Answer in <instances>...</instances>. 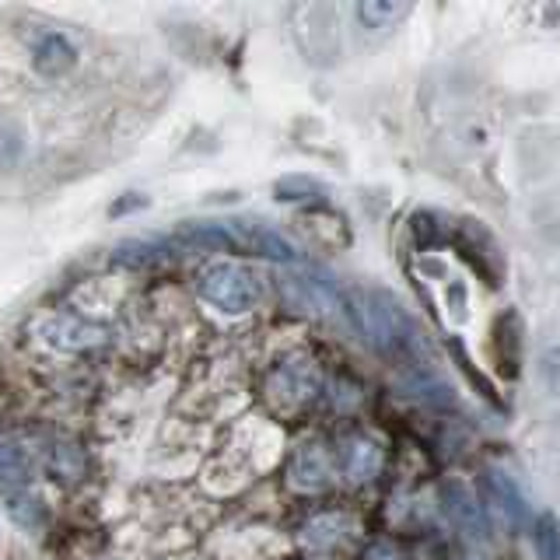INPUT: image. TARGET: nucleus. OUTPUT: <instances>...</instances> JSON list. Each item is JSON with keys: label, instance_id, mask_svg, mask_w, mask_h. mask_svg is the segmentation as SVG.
Wrapping results in <instances>:
<instances>
[{"label": "nucleus", "instance_id": "obj_15", "mask_svg": "<svg viewBox=\"0 0 560 560\" xmlns=\"http://www.w3.org/2000/svg\"><path fill=\"white\" fill-rule=\"evenodd\" d=\"M347 529H350L347 515H340V512H319L315 518L305 522L302 539L308 542L312 550H332V547H340V542L347 539Z\"/></svg>", "mask_w": 560, "mask_h": 560}, {"label": "nucleus", "instance_id": "obj_18", "mask_svg": "<svg viewBox=\"0 0 560 560\" xmlns=\"http://www.w3.org/2000/svg\"><path fill=\"white\" fill-rule=\"evenodd\" d=\"M533 547L539 560H560V518L542 512L533 522Z\"/></svg>", "mask_w": 560, "mask_h": 560}, {"label": "nucleus", "instance_id": "obj_8", "mask_svg": "<svg viewBox=\"0 0 560 560\" xmlns=\"http://www.w3.org/2000/svg\"><path fill=\"white\" fill-rule=\"evenodd\" d=\"M490 347H494V364L504 378H515L522 368V319L518 312H501L490 326Z\"/></svg>", "mask_w": 560, "mask_h": 560}, {"label": "nucleus", "instance_id": "obj_4", "mask_svg": "<svg viewBox=\"0 0 560 560\" xmlns=\"http://www.w3.org/2000/svg\"><path fill=\"white\" fill-rule=\"evenodd\" d=\"M35 337H39L46 347L63 350V354H81V350H95L102 343H109L113 329L105 323L84 319L81 312H46L35 323Z\"/></svg>", "mask_w": 560, "mask_h": 560}, {"label": "nucleus", "instance_id": "obj_22", "mask_svg": "<svg viewBox=\"0 0 560 560\" xmlns=\"http://www.w3.org/2000/svg\"><path fill=\"white\" fill-rule=\"evenodd\" d=\"M361 560H407V553H402L393 539H375V542H368Z\"/></svg>", "mask_w": 560, "mask_h": 560}, {"label": "nucleus", "instance_id": "obj_10", "mask_svg": "<svg viewBox=\"0 0 560 560\" xmlns=\"http://www.w3.org/2000/svg\"><path fill=\"white\" fill-rule=\"evenodd\" d=\"M483 501L494 508V512L512 525V529H518V525L525 522V515H529V508H525V498L522 490L515 487V480L508 477V472L501 469H487L483 472Z\"/></svg>", "mask_w": 560, "mask_h": 560}, {"label": "nucleus", "instance_id": "obj_19", "mask_svg": "<svg viewBox=\"0 0 560 560\" xmlns=\"http://www.w3.org/2000/svg\"><path fill=\"white\" fill-rule=\"evenodd\" d=\"M18 154H22V130L0 122V172H8L18 162Z\"/></svg>", "mask_w": 560, "mask_h": 560}, {"label": "nucleus", "instance_id": "obj_11", "mask_svg": "<svg viewBox=\"0 0 560 560\" xmlns=\"http://www.w3.org/2000/svg\"><path fill=\"white\" fill-rule=\"evenodd\" d=\"M78 63V49L70 46L60 32H46L32 52V67L39 70L43 78H63L70 67Z\"/></svg>", "mask_w": 560, "mask_h": 560}, {"label": "nucleus", "instance_id": "obj_7", "mask_svg": "<svg viewBox=\"0 0 560 560\" xmlns=\"http://www.w3.org/2000/svg\"><path fill=\"white\" fill-rule=\"evenodd\" d=\"M445 508H448V518L455 522L466 539L472 542H483L487 539V515H483V501L472 494L466 483H448L445 487Z\"/></svg>", "mask_w": 560, "mask_h": 560}, {"label": "nucleus", "instance_id": "obj_3", "mask_svg": "<svg viewBox=\"0 0 560 560\" xmlns=\"http://www.w3.org/2000/svg\"><path fill=\"white\" fill-rule=\"evenodd\" d=\"M200 298L228 315H242L259 305V280L238 262H214L200 273Z\"/></svg>", "mask_w": 560, "mask_h": 560}, {"label": "nucleus", "instance_id": "obj_14", "mask_svg": "<svg viewBox=\"0 0 560 560\" xmlns=\"http://www.w3.org/2000/svg\"><path fill=\"white\" fill-rule=\"evenodd\" d=\"M32 455L14 434L0 431V487H28L32 480Z\"/></svg>", "mask_w": 560, "mask_h": 560}, {"label": "nucleus", "instance_id": "obj_21", "mask_svg": "<svg viewBox=\"0 0 560 560\" xmlns=\"http://www.w3.org/2000/svg\"><path fill=\"white\" fill-rule=\"evenodd\" d=\"M315 192H319V186L308 183V179H298V175L277 183V200H312Z\"/></svg>", "mask_w": 560, "mask_h": 560}, {"label": "nucleus", "instance_id": "obj_9", "mask_svg": "<svg viewBox=\"0 0 560 560\" xmlns=\"http://www.w3.org/2000/svg\"><path fill=\"white\" fill-rule=\"evenodd\" d=\"M288 480L294 490H323L332 480V455L326 445H302L291 455Z\"/></svg>", "mask_w": 560, "mask_h": 560}, {"label": "nucleus", "instance_id": "obj_13", "mask_svg": "<svg viewBox=\"0 0 560 560\" xmlns=\"http://www.w3.org/2000/svg\"><path fill=\"white\" fill-rule=\"evenodd\" d=\"M340 463H343V472L350 480L368 483V480H375L378 469H382V448L372 442V438H350V442L343 445Z\"/></svg>", "mask_w": 560, "mask_h": 560}, {"label": "nucleus", "instance_id": "obj_20", "mask_svg": "<svg viewBox=\"0 0 560 560\" xmlns=\"http://www.w3.org/2000/svg\"><path fill=\"white\" fill-rule=\"evenodd\" d=\"M154 259H158V245L148 242H127L116 249V262H127V267H148Z\"/></svg>", "mask_w": 560, "mask_h": 560}, {"label": "nucleus", "instance_id": "obj_16", "mask_svg": "<svg viewBox=\"0 0 560 560\" xmlns=\"http://www.w3.org/2000/svg\"><path fill=\"white\" fill-rule=\"evenodd\" d=\"M0 498H4V512L11 515V522L22 525V529H39L46 522V508L28 487H0Z\"/></svg>", "mask_w": 560, "mask_h": 560}, {"label": "nucleus", "instance_id": "obj_5", "mask_svg": "<svg viewBox=\"0 0 560 560\" xmlns=\"http://www.w3.org/2000/svg\"><path fill=\"white\" fill-rule=\"evenodd\" d=\"M280 298L291 312L302 315H315V319H329V315L347 312L343 294L337 291V284L326 277H308V273H284L277 280Z\"/></svg>", "mask_w": 560, "mask_h": 560}, {"label": "nucleus", "instance_id": "obj_6", "mask_svg": "<svg viewBox=\"0 0 560 560\" xmlns=\"http://www.w3.org/2000/svg\"><path fill=\"white\" fill-rule=\"evenodd\" d=\"M224 228H228V253H245V256H259L273 262L302 259L294 242H288L284 235H277L273 228L259 221H224Z\"/></svg>", "mask_w": 560, "mask_h": 560}, {"label": "nucleus", "instance_id": "obj_12", "mask_svg": "<svg viewBox=\"0 0 560 560\" xmlns=\"http://www.w3.org/2000/svg\"><path fill=\"white\" fill-rule=\"evenodd\" d=\"M43 455H46L49 477L60 480V483H78L84 477V469H88L84 448L74 445V442H67V438H52V442L43 448Z\"/></svg>", "mask_w": 560, "mask_h": 560}, {"label": "nucleus", "instance_id": "obj_1", "mask_svg": "<svg viewBox=\"0 0 560 560\" xmlns=\"http://www.w3.org/2000/svg\"><path fill=\"white\" fill-rule=\"evenodd\" d=\"M347 315L350 323L358 326V332L368 340V347L382 350V354H393L402 350L413 337L410 319L396 308L393 298H385L378 291H354L347 298Z\"/></svg>", "mask_w": 560, "mask_h": 560}, {"label": "nucleus", "instance_id": "obj_2", "mask_svg": "<svg viewBox=\"0 0 560 560\" xmlns=\"http://www.w3.org/2000/svg\"><path fill=\"white\" fill-rule=\"evenodd\" d=\"M319 368H315L308 358L294 354V358H284L273 372L267 375V402L277 410V413H298L312 407L315 399H319Z\"/></svg>", "mask_w": 560, "mask_h": 560}, {"label": "nucleus", "instance_id": "obj_17", "mask_svg": "<svg viewBox=\"0 0 560 560\" xmlns=\"http://www.w3.org/2000/svg\"><path fill=\"white\" fill-rule=\"evenodd\" d=\"M402 14H407V4H396V0H361L358 4V22L375 32L393 28Z\"/></svg>", "mask_w": 560, "mask_h": 560}]
</instances>
